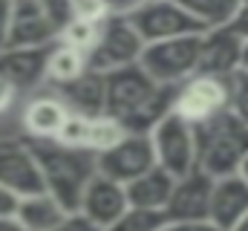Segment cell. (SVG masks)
I'll use <instances>...</instances> for the list:
<instances>
[{"label":"cell","instance_id":"cb8c5ba5","mask_svg":"<svg viewBox=\"0 0 248 231\" xmlns=\"http://www.w3.org/2000/svg\"><path fill=\"white\" fill-rule=\"evenodd\" d=\"M168 226L165 211H153V208H133L127 205L122 217L113 223L110 231H162Z\"/></svg>","mask_w":248,"mask_h":231},{"label":"cell","instance_id":"6da1fadb","mask_svg":"<svg viewBox=\"0 0 248 231\" xmlns=\"http://www.w3.org/2000/svg\"><path fill=\"white\" fill-rule=\"evenodd\" d=\"M107 78L104 116L116 118L127 133H150V127L173 110L176 87L156 84L139 64L116 69Z\"/></svg>","mask_w":248,"mask_h":231},{"label":"cell","instance_id":"1f68e13d","mask_svg":"<svg viewBox=\"0 0 248 231\" xmlns=\"http://www.w3.org/2000/svg\"><path fill=\"white\" fill-rule=\"evenodd\" d=\"M228 26H231V29H234L243 41H248V0H243V3H240V9H237L234 20H231Z\"/></svg>","mask_w":248,"mask_h":231},{"label":"cell","instance_id":"d6a6232c","mask_svg":"<svg viewBox=\"0 0 248 231\" xmlns=\"http://www.w3.org/2000/svg\"><path fill=\"white\" fill-rule=\"evenodd\" d=\"M9 17H12V0H0V50L6 47V35H9Z\"/></svg>","mask_w":248,"mask_h":231},{"label":"cell","instance_id":"277c9868","mask_svg":"<svg viewBox=\"0 0 248 231\" xmlns=\"http://www.w3.org/2000/svg\"><path fill=\"white\" fill-rule=\"evenodd\" d=\"M199 50H202V35H185V38H170V41H159V44H144L139 66L156 84L179 87L187 78L196 75Z\"/></svg>","mask_w":248,"mask_h":231},{"label":"cell","instance_id":"9a60e30c","mask_svg":"<svg viewBox=\"0 0 248 231\" xmlns=\"http://www.w3.org/2000/svg\"><path fill=\"white\" fill-rule=\"evenodd\" d=\"M55 47V44H52ZM52 47L38 50H0V81L15 90H35L41 81H46V58Z\"/></svg>","mask_w":248,"mask_h":231},{"label":"cell","instance_id":"4316f807","mask_svg":"<svg viewBox=\"0 0 248 231\" xmlns=\"http://www.w3.org/2000/svg\"><path fill=\"white\" fill-rule=\"evenodd\" d=\"M44 3V12L49 15V20L55 23V29H58V35H61L63 29L75 20V9H72V0H41Z\"/></svg>","mask_w":248,"mask_h":231},{"label":"cell","instance_id":"d4e9b609","mask_svg":"<svg viewBox=\"0 0 248 231\" xmlns=\"http://www.w3.org/2000/svg\"><path fill=\"white\" fill-rule=\"evenodd\" d=\"M98 29H101V17H98V20L75 17V20L63 29L61 35H58V41L66 44V47L81 50L84 55H90V50H93V47H95V41H98Z\"/></svg>","mask_w":248,"mask_h":231},{"label":"cell","instance_id":"484cf974","mask_svg":"<svg viewBox=\"0 0 248 231\" xmlns=\"http://www.w3.org/2000/svg\"><path fill=\"white\" fill-rule=\"evenodd\" d=\"M228 110L248 127V72L228 78Z\"/></svg>","mask_w":248,"mask_h":231},{"label":"cell","instance_id":"83f0119b","mask_svg":"<svg viewBox=\"0 0 248 231\" xmlns=\"http://www.w3.org/2000/svg\"><path fill=\"white\" fill-rule=\"evenodd\" d=\"M147 0H101L104 17H133Z\"/></svg>","mask_w":248,"mask_h":231},{"label":"cell","instance_id":"d590c367","mask_svg":"<svg viewBox=\"0 0 248 231\" xmlns=\"http://www.w3.org/2000/svg\"><path fill=\"white\" fill-rule=\"evenodd\" d=\"M0 231H23L15 220H0Z\"/></svg>","mask_w":248,"mask_h":231},{"label":"cell","instance_id":"ac0fdd59","mask_svg":"<svg viewBox=\"0 0 248 231\" xmlns=\"http://www.w3.org/2000/svg\"><path fill=\"white\" fill-rule=\"evenodd\" d=\"M176 179L168 171H162L159 165H153L150 171H144L141 176H136L133 182L124 185L127 194V205L133 208H153V211H165L170 194H173Z\"/></svg>","mask_w":248,"mask_h":231},{"label":"cell","instance_id":"4dcf8cb0","mask_svg":"<svg viewBox=\"0 0 248 231\" xmlns=\"http://www.w3.org/2000/svg\"><path fill=\"white\" fill-rule=\"evenodd\" d=\"M162 231H219L208 220H187V223H168Z\"/></svg>","mask_w":248,"mask_h":231},{"label":"cell","instance_id":"ffe728a7","mask_svg":"<svg viewBox=\"0 0 248 231\" xmlns=\"http://www.w3.org/2000/svg\"><path fill=\"white\" fill-rule=\"evenodd\" d=\"M69 211L63 208L55 197H49L46 191L41 194H29L20 197L17 211H15V223L23 231H52Z\"/></svg>","mask_w":248,"mask_h":231},{"label":"cell","instance_id":"8fae6325","mask_svg":"<svg viewBox=\"0 0 248 231\" xmlns=\"http://www.w3.org/2000/svg\"><path fill=\"white\" fill-rule=\"evenodd\" d=\"M240 55H243V38L231 29H208L202 32V50H199V69L196 75L211 78H231L240 72Z\"/></svg>","mask_w":248,"mask_h":231},{"label":"cell","instance_id":"ba28073f","mask_svg":"<svg viewBox=\"0 0 248 231\" xmlns=\"http://www.w3.org/2000/svg\"><path fill=\"white\" fill-rule=\"evenodd\" d=\"M153 165H156V159H153V145H150L147 133H124L113 148H107L104 153L95 156L98 173L119 185L133 182L136 176L150 171Z\"/></svg>","mask_w":248,"mask_h":231},{"label":"cell","instance_id":"44dd1931","mask_svg":"<svg viewBox=\"0 0 248 231\" xmlns=\"http://www.w3.org/2000/svg\"><path fill=\"white\" fill-rule=\"evenodd\" d=\"M187 15L208 32V29H222L234 20L237 9L243 0H176Z\"/></svg>","mask_w":248,"mask_h":231},{"label":"cell","instance_id":"7c38bea8","mask_svg":"<svg viewBox=\"0 0 248 231\" xmlns=\"http://www.w3.org/2000/svg\"><path fill=\"white\" fill-rule=\"evenodd\" d=\"M0 185L15 191L17 197H29V194L44 191L38 162H35L26 142L0 139Z\"/></svg>","mask_w":248,"mask_h":231},{"label":"cell","instance_id":"836d02e7","mask_svg":"<svg viewBox=\"0 0 248 231\" xmlns=\"http://www.w3.org/2000/svg\"><path fill=\"white\" fill-rule=\"evenodd\" d=\"M15 96H17V93H15V90H9V87L0 81V113H3V110L12 104V99H15Z\"/></svg>","mask_w":248,"mask_h":231},{"label":"cell","instance_id":"30bf717a","mask_svg":"<svg viewBox=\"0 0 248 231\" xmlns=\"http://www.w3.org/2000/svg\"><path fill=\"white\" fill-rule=\"evenodd\" d=\"M58 44V29L41 0H12L9 35L3 50H38Z\"/></svg>","mask_w":248,"mask_h":231},{"label":"cell","instance_id":"7402d4cb","mask_svg":"<svg viewBox=\"0 0 248 231\" xmlns=\"http://www.w3.org/2000/svg\"><path fill=\"white\" fill-rule=\"evenodd\" d=\"M84 72H87V55L81 50L66 47L61 41L49 50V58H46V81H52L55 87L75 81Z\"/></svg>","mask_w":248,"mask_h":231},{"label":"cell","instance_id":"2e32d148","mask_svg":"<svg viewBox=\"0 0 248 231\" xmlns=\"http://www.w3.org/2000/svg\"><path fill=\"white\" fill-rule=\"evenodd\" d=\"M248 214V185L240 173L214 179L211 202H208V223L219 231H231Z\"/></svg>","mask_w":248,"mask_h":231},{"label":"cell","instance_id":"e0dca14e","mask_svg":"<svg viewBox=\"0 0 248 231\" xmlns=\"http://www.w3.org/2000/svg\"><path fill=\"white\" fill-rule=\"evenodd\" d=\"M104 96H107V78L93 69H87L75 81L58 87V99L63 101V107L69 113L87 116V118L104 116Z\"/></svg>","mask_w":248,"mask_h":231},{"label":"cell","instance_id":"5b68a950","mask_svg":"<svg viewBox=\"0 0 248 231\" xmlns=\"http://www.w3.org/2000/svg\"><path fill=\"white\" fill-rule=\"evenodd\" d=\"M147 136L153 145L156 165L162 171H168L173 179H179L196 168V139H193V124L187 118L170 110L150 127Z\"/></svg>","mask_w":248,"mask_h":231},{"label":"cell","instance_id":"4fadbf2b","mask_svg":"<svg viewBox=\"0 0 248 231\" xmlns=\"http://www.w3.org/2000/svg\"><path fill=\"white\" fill-rule=\"evenodd\" d=\"M214 176L193 168L190 173L179 176L173 185V194L165 205L168 223H187V220H208V202H211Z\"/></svg>","mask_w":248,"mask_h":231},{"label":"cell","instance_id":"5bb4252c","mask_svg":"<svg viewBox=\"0 0 248 231\" xmlns=\"http://www.w3.org/2000/svg\"><path fill=\"white\" fill-rule=\"evenodd\" d=\"M78 211H81L93 226H98L101 231H110L113 229V223L127 211V194H124V185L113 182V179H107V176H101V173H95V176L87 182L84 194H81Z\"/></svg>","mask_w":248,"mask_h":231},{"label":"cell","instance_id":"8992f818","mask_svg":"<svg viewBox=\"0 0 248 231\" xmlns=\"http://www.w3.org/2000/svg\"><path fill=\"white\" fill-rule=\"evenodd\" d=\"M141 50H144V41L130 23V17H101L98 41L87 55V69L110 75L116 69L139 64Z\"/></svg>","mask_w":248,"mask_h":231},{"label":"cell","instance_id":"7a4b0ae2","mask_svg":"<svg viewBox=\"0 0 248 231\" xmlns=\"http://www.w3.org/2000/svg\"><path fill=\"white\" fill-rule=\"evenodd\" d=\"M26 145L38 162L44 191L49 197H55L66 211H78V202H81L87 182L98 173L95 153L61 145L55 139H29Z\"/></svg>","mask_w":248,"mask_h":231},{"label":"cell","instance_id":"d6986e66","mask_svg":"<svg viewBox=\"0 0 248 231\" xmlns=\"http://www.w3.org/2000/svg\"><path fill=\"white\" fill-rule=\"evenodd\" d=\"M69 110L58 96H38L23 110V130L29 139H58Z\"/></svg>","mask_w":248,"mask_h":231},{"label":"cell","instance_id":"52a82bcc","mask_svg":"<svg viewBox=\"0 0 248 231\" xmlns=\"http://www.w3.org/2000/svg\"><path fill=\"white\" fill-rule=\"evenodd\" d=\"M130 23L141 35L144 44H159L170 38H185V35H202L205 29L187 15L176 0H147Z\"/></svg>","mask_w":248,"mask_h":231},{"label":"cell","instance_id":"8d00e7d4","mask_svg":"<svg viewBox=\"0 0 248 231\" xmlns=\"http://www.w3.org/2000/svg\"><path fill=\"white\" fill-rule=\"evenodd\" d=\"M240 176H243V179H246V185H248V153H246V159H243V165H240Z\"/></svg>","mask_w":248,"mask_h":231},{"label":"cell","instance_id":"3957f363","mask_svg":"<svg viewBox=\"0 0 248 231\" xmlns=\"http://www.w3.org/2000/svg\"><path fill=\"white\" fill-rule=\"evenodd\" d=\"M193 139L196 168L214 179L237 173L248 153V127L231 110H222L208 121L193 124Z\"/></svg>","mask_w":248,"mask_h":231},{"label":"cell","instance_id":"f1b7e54d","mask_svg":"<svg viewBox=\"0 0 248 231\" xmlns=\"http://www.w3.org/2000/svg\"><path fill=\"white\" fill-rule=\"evenodd\" d=\"M52 231H101V229H98V226H93L81 211H69V214H66V217H63Z\"/></svg>","mask_w":248,"mask_h":231},{"label":"cell","instance_id":"9c48e42d","mask_svg":"<svg viewBox=\"0 0 248 231\" xmlns=\"http://www.w3.org/2000/svg\"><path fill=\"white\" fill-rule=\"evenodd\" d=\"M228 110V81L211 75H193L185 84L176 87L173 113L187 118L190 124L208 121L211 116Z\"/></svg>","mask_w":248,"mask_h":231},{"label":"cell","instance_id":"603a6c76","mask_svg":"<svg viewBox=\"0 0 248 231\" xmlns=\"http://www.w3.org/2000/svg\"><path fill=\"white\" fill-rule=\"evenodd\" d=\"M124 133H127V130H124L116 118H110V116L90 118V124H87V142H84V150H90V153H95V156H98V153H104L107 148H113Z\"/></svg>","mask_w":248,"mask_h":231},{"label":"cell","instance_id":"74e56055","mask_svg":"<svg viewBox=\"0 0 248 231\" xmlns=\"http://www.w3.org/2000/svg\"><path fill=\"white\" fill-rule=\"evenodd\" d=\"M231 231H248V214H246V217H243V220H240V223H237Z\"/></svg>","mask_w":248,"mask_h":231},{"label":"cell","instance_id":"e575fe53","mask_svg":"<svg viewBox=\"0 0 248 231\" xmlns=\"http://www.w3.org/2000/svg\"><path fill=\"white\" fill-rule=\"evenodd\" d=\"M240 72H248V41H243V55H240Z\"/></svg>","mask_w":248,"mask_h":231},{"label":"cell","instance_id":"f546056e","mask_svg":"<svg viewBox=\"0 0 248 231\" xmlns=\"http://www.w3.org/2000/svg\"><path fill=\"white\" fill-rule=\"evenodd\" d=\"M17 202H20V197L15 191H9V188L0 185V220H15Z\"/></svg>","mask_w":248,"mask_h":231}]
</instances>
